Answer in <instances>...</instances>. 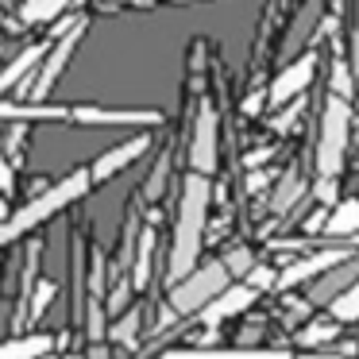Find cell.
<instances>
[{
	"instance_id": "obj_1",
	"label": "cell",
	"mask_w": 359,
	"mask_h": 359,
	"mask_svg": "<svg viewBox=\"0 0 359 359\" xmlns=\"http://www.w3.org/2000/svg\"><path fill=\"white\" fill-rule=\"evenodd\" d=\"M209 201H212V182L209 174L189 170L182 182V197H178V217H174V236H170V251L163 263V286H174L178 278H186L197 263H201V248H205V228H209Z\"/></svg>"
},
{
	"instance_id": "obj_2",
	"label": "cell",
	"mask_w": 359,
	"mask_h": 359,
	"mask_svg": "<svg viewBox=\"0 0 359 359\" xmlns=\"http://www.w3.org/2000/svg\"><path fill=\"white\" fill-rule=\"evenodd\" d=\"M86 194H93V178H89V166H78V170H70L66 178L50 182L47 189H39V194L32 197V201H24L12 217L0 220V248H12L16 240H24V236H32L35 228H43L47 220H55L58 212H66L74 201H81Z\"/></svg>"
},
{
	"instance_id": "obj_3",
	"label": "cell",
	"mask_w": 359,
	"mask_h": 359,
	"mask_svg": "<svg viewBox=\"0 0 359 359\" xmlns=\"http://www.w3.org/2000/svg\"><path fill=\"white\" fill-rule=\"evenodd\" d=\"M232 274H228L224 259H205V263H197L194 271L186 274V278H178L174 286H166V313L158 320H151L147 332H163L170 320H194L197 313L205 309V305L212 302L217 294H224L228 286H232Z\"/></svg>"
},
{
	"instance_id": "obj_4",
	"label": "cell",
	"mask_w": 359,
	"mask_h": 359,
	"mask_svg": "<svg viewBox=\"0 0 359 359\" xmlns=\"http://www.w3.org/2000/svg\"><path fill=\"white\" fill-rule=\"evenodd\" d=\"M348 135H351V97L328 89L325 93V109H320V132H317V186H332L336 174L344 166L348 155Z\"/></svg>"
},
{
	"instance_id": "obj_5",
	"label": "cell",
	"mask_w": 359,
	"mask_h": 359,
	"mask_svg": "<svg viewBox=\"0 0 359 359\" xmlns=\"http://www.w3.org/2000/svg\"><path fill=\"white\" fill-rule=\"evenodd\" d=\"M81 35H86V20H74L70 32H62V35L55 39V47H47V55H43V66L35 70V81H32V89H27V93H32V101L47 104V97L55 93L58 78L70 70V58H74V50H78Z\"/></svg>"
},
{
	"instance_id": "obj_6",
	"label": "cell",
	"mask_w": 359,
	"mask_h": 359,
	"mask_svg": "<svg viewBox=\"0 0 359 359\" xmlns=\"http://www.w3.org/2000/svg\"><path fill=\"white\" fill-rule=\"evenodd\" d=\"M351 255H359L355 240L336 243V248H317V251H309V255L294 259L290 266H282L278 278H274V290H294V286H302V282H313V278H320L325 271H332V266L348 263Z\"/></svg>"
},
{
	"instance_id": "obj_7",
	"label": "cell",
	"mask_w": 359,
	"mask_h": 359,
	"mask_svg": "<svg viewBox=\"0 0 359 359\" xmlns=\"http://www.w3.org/2000/svg\"><path fill=\"white\" fill-rule=\"evenodd\" d=\"M70 124L81 128H155L163 124L158 109H101V104H74Z\"/></svg>"
},
{
	"instance_id": "obj_8",
	"label": "cell",
	"mask_w": 359,
	"mask_h": 359,
	"mask_svg": "<svg viewBox=\"0 0 359 359\" xmlns=\"http://www.w3.org/2000/svg\"><path fill=\"white\" fill-rule=\"evenodd\" d=\"M313 78H317V55L305 50L297 62H290L286 70L271 81V89H266V104H271V109H286L294 97H305V89L313 86Z\"/></svg>"
},
{
	"instance_id": "obj_9",
	"label": "cell",
	"mask_w": 359,
	"mask_h": 359,
	"mask_svg": "<svg viewBox=\"0 0 359 359\" xmlns=\"http://www.w3.org/2000/svg\"><path fill=\"white\" fill-rule=\"evenodd\" d=\"M151 151V135L143 132V135H132V140H124V143H116V147H109V151H101V155L89 163V178H93V189L97 186H104V182H112L124 166H132L135 158H143Z\"/></svg>"
},
{
	"instance_id": "obj_10",
	"label": "cell",
	"mask_w": 359,
	"mask_h": 359,
	"mask_svg": "<svg viewBox=\"0 0 359 359\" xmlns=\"http://www.w3.org/2000/svg\"><path fill=\"white\" fill-rule=\"evenodd\" d=\"M255 297H259V290L251 286V282H232V286L212 297L194 320H201L205 328H220V325H228V320H236L240 313H248L251 305H255Z\"/></svg>"
},
{
	"instance_id": "obj_11",
	"label": "cell",
	"mask_w": 359,
	"mask_h": 359,
	"mask_svg": "<svg viewBox=\"0 0 359 359\" xmlns=\"http://www.w3.org/2000/svg\"><path fill=\"white\" fill-rule=\"evenodd\" d=\"M55 351H62V340L47 328H27L0 340V359H47Z\"/></svg>"
},
{
	"instance_id": "obj_12",
	"label": "cell",
	"mask_w": 359,
	"mask_h": 359,
	"mask_svg": "<svg viewBox=\"0 0 359 359\" xmlns=\"http://www.w3.org/2000/svg\"><path fill=\"white\" fill-rule=\"evenodd\" d=\"M189 170L212 174L217 170V112L201 109L194 124V140H189Z\"/></svg>"
},
{
	"instance_id": "obj_13",
	"label": "cell",
	"mask_w": 359,
	"mask_h": 359,
	"mask_svg": "<svg viewBox=\"0 0 359 359\" xmlns=\"http://www.w3.org/2000/svg\"><path fill=\"white\" fill-rule=\"evenodd\" d=\"M158 359H294V351H282V348H240V344H228V348H166Z\"/></svg>"
},
{
	"instance_id": "obj_14",
	"label": "cell",
	"mask_w": 359,
	"mask_h": 359,
	"mask_svg": "<svg viewBox=\"0 0 359 359\" xmlns=\"http://www.w3.org/2000/svg\"><path fill=\"white\" fill-rule=\"evenodd\" d=\"M355 278H359V255H351L348 263H340V266H332V271H325L320 278H313L309 282V297H305V302H309V305H332Z\"/></svg>"
},
{
	"instance_id": "obj_15",
	"label": "cell",
	"mask_w": 359,
	"mask_h": 359,
	"mask_svg": "<svg viewBox=\"0 0 359 359\" xmlns=\"http://www.w3.org/2000/svg\"><path fill=\"white\" fill-rule=\"evenodd\" d=\"M317 232L336 243H351L359 236V197H344L332 209H325V220H320Z\"/></svg>"
},
{
	"instance_id": "obj_16",
	"label": "cell",
	"mask_w": 359,
	"mask_h": 359,
	"mask_svg": "<svg viewBox=\"0 0 359 359\" xmlns=\"http://www.w3.org/2000/svg\"><path fill=\"white\" fill-rule=\"evenodd\" d=\"M43 55H47V43H35V47H24L16 58H12L4 70H0V93H8V89H32L27 81H35V70L43 66Z\"/></svg>"
},
{
	"instance_id": "obj_17",
	"label": "cell",
	"mask_w": 359,
	"mask_h": 359,
	"mask_svg": "<svg viewBox=\"0 0 359 359\" xmlns=\"http://www.w3.org/2000/svg\"><path fill=\"white\" fill-rule=\"evenodd\" d=\"M0 120L8 124H27V120H43V124H55V120H70L66 104H16V101H0Z\"/></svg>"
},
{
	"instance_id": "obj_18",
	"label": "cell",
	"mask_w": 359,
	"mask_h": 359,
	"mask_svg": "<svg viewBox=\"0 0 359 359\" xmlns=\"http://www.w3.org/2000/svg\"><path fill=\"white\" fill-rule=\"evenodd\" d=\"M70 4H74V0H24V4H20V20H24L27 27H35V24H55V20L62 16Z\"/></svg>"
},
{
	"instance_id": "obj_19",
	"label": "cell",
	"mask_w": 359,
	"mask_h": 359,
	"mask_svg": "<svg viewBox=\"0 0 359 359\" xmlns=\"http://www.w3.org/2000/svg\"><path fill=\"white\" fill-rule=\"evenodd\" d=\"M305 189H309V182H305L297 170H286V178H282L278 186H274V194H271V209L274 212H290Z\"/></svg>"
},
{
	"instance_id": "obj_20",
	"label": "cell",
	"mask_w": 359,
	"mask_h": 359,
	"mask_svg": "<svg viewBox=\"0 0 359 359\" xmlns=\"http://www.w3.org/2000/svg\"><path fill=\"white\" fill-rule=\"evenodd\" d=\"M328 313H332L340 325H351V320H359V278L351 282V286L344 290V294L336 297L332 305H328Z\"/></svg>"
},
{
	"instance_id": "obj_21",
	"label": "cell",
	"mask_w": 359,
	"mask_h": 359,
	"mask_svg": "<svg viewBox=\"0 0 359 359\" xmlns=\"http://www.w3.org/2000/svg\"><path fill=\"white\" fill-rule=\"evenodd\" d=\"M336 332H340V320L328 313V317H320V320H313L309 328H302V336L297 340L305 344V348H317V344H328V340H336Z\"/></svg>"
},
{
	"instance_id": "obj_22",
	"label": "cell",
	"mask_w": 359,
	"mask_h": 359,
	"mask_svg": "<svg viewBox=\"0 0 359 359\" xmlns=\"http://www.w3.org/2000/svg\"><path fill=\"white\" fill-rule=\"evenodd\" d=\"M220 259H224L228 274H232L236 282H240V278H248V271H251V266H255V255H251L248 248H232V251H228V255H220Z\"/></svg>"
},
{
	"instance_id": "obj_23",
	"label": "cell",
	"mask_w": 359,
	"mask_h": 359,
	"mask_svg": "<svg viewBox=\"0 0 359 359\" xmlns=\"http://www.w3.org/2000/svg\"><path fill=\"white\" fill-rule=\"evenodd\" d=\"M81 359H120V348L109 340H93V344H81Z\"/></svg>"
},
{
	"instance_id": "obj_24",
	"label": "cell",
	"mask_w": 359,
	"mask_h": 359,
	"mask_svg": "<svg viewBox=\"0 0 359 359\" xmlns=\"http://www.w3.org/2000/svg\"><path fill=\"white\" fill-rule=\"evenodd\" d=\"M351 74L359 78V0H355V24H351Z\"/></svg>"
},
{
	"instance_id": "obj_25",
	"label": "cell",
	"mask_w": 359,
	"mask_h": 359,
	"mask_svg": "<svg viewBox=\"0 0 359 359\" xmlns=\"http://www.w3.org/2000/svg\"><path fill=\"white\" fill-rule=\"evenodd\" d=\"M12 189V170H8V163L0 158V194H8Z\"/></svg>"
},
{
	"instance_id": "obj_26",
	"label": "cell",
	"mask_w": 359,
	"mask_h": 359,
	"mask_svg": "<svg viewBox=\"0 0 359 359\" xmlns=\"http://www.w3.org/2000/svg\"><path fill=\"white\" fill-rule=\"evenodd\" d=\"M294 359H351V355H328V351H313V355H294Z\"/></svg>"
},
{
	"instance_id": "obj_27",
	"label": "cell",
	"mask_w": 359,
	"mask_h": 359,
	"mask_svg": "<svg viewBox=\"0 0 359 359\" xmlns=\"http://www.w3.org/2000/svg\"><path fill=\"white\" fill-rule=\"evenodd\" d=\"M116 4H151V0H116Z\"/></svg>"
}]
</instances>
